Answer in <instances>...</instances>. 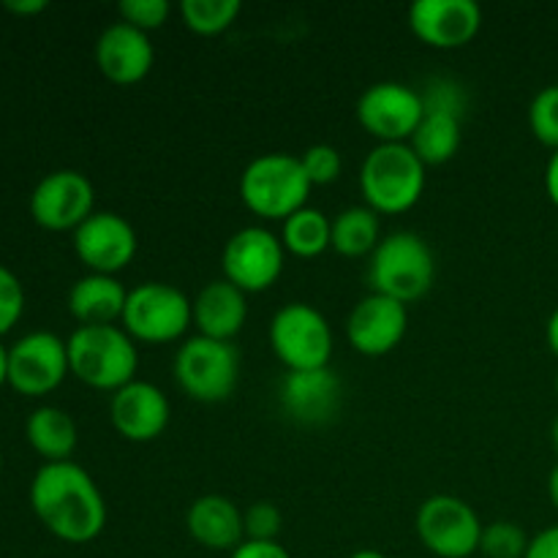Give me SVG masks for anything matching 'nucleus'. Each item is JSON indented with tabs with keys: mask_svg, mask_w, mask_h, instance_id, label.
Masks as SVG:
<instances>
[{
	"mask_svg": "<svg viewBox=\"0 0 558 558\" xmlns=\"http://www.w3.org/2000/svg\"><path fill=\"white\" fill-rule=\"evenodd\" d=\"M245 539L256 543H278V534L283 529V515L272 501H256L243 512Z\"/></svg>",
	"mask_w": 558,
	"mask_h": 558,
	"instance_id": "32",
	"label": "nucleus"
},
{
	"mask_svg": "<svg viewBox=\"0 0 558 558\" xmlns=\"http://www.w3.org/2000/svg\"><path fill=\"white\" fill-rule=\"evenodd\" d=\"M185 529H189L191 539L207 550L232 554L245 539L243 510L221 494H205L191 501L189 512H185Z\"/></svg>",
	"mask_w": 558,
	"mask_h": 558,
	"instance_id": "20",
	"label": "nucleus"
},
{
	"mask_svg": "<svg viewBox=\"0 0 558 558\" xmlns=\"http://www.w3.org/2000/svg\"><path fill=\"white\" fill-rule=\"evenodd\" d=\"M9 385V349L0 343V387Z\"/></svg>",
	"mask_w": 558,
	"mask_h": 558,
	"instance_id": "40",
	"label": "nucleus"
},
{
	"mask_svg": "<svg viewBox=\"0 0 558 558\" xmlns=\"http://www.w3.org/2000/svg\"><path fill=\"white\" fill-rule=\"evenodd\" d=\"M349 558H387L381 550H371V548H363V550H354Z\"/></svg>",
	"mask_w": 558,
	"mask_h": 558,
	"instance_id": "42",
	"label": "nucleus"
},
{
	"mask_svg": "<svg viewBox=\"0 0 558 558\" xmlns=\"http://www.w3.org/2000/svg\"><path fill=\"white\" fill-rule=\"evenodd\" d=\"M556 392H558V374H556Z\"/></svg>",
	"mask_w": 558,
	"mask_h": 558,
	"instance_id": "45",
	"label": "nucleus"
},
{
	"mask_svg": "<svg viewBox=\"0 0 558 558\" xmlns=\"http://www.w3.org/2000/svg\"><path fill=\"white\" fill-rule=\"evenodd\" d=\"M248 319V300L227 278L205 283L194 298V327L196 336L232 341L240 336Z\"/></svg>",
	"mask_w": 558,
	"mask_h": 558,
	"instance_id": "21",
	"label": "nucleus"
},
{
	"mask_svg": "<svg viewBox=\"0 0 558 558\" xmlns=\"http://www.w3.org/2000/svg\"><path fill=\"white\" fill-rule=\"evenodd\" d=\"M281 243L287 254L300 259H316L332 248V221L316 207H303L281 221Z\"/></svg>",
	"mask_w": 558,
	"mask_h": 558,
	"instance_id": "25",
	"label": "nucleus"
},
{
	"mask_svg": "<svg viewBox=\"0 0 558 558\" xmlns=\"http://www.w3.org/2000/svg\"><path fill=\"white\" fill-rule=\"evenodd\" d=\"M436 281V259L430 245L414 232H392L381 238L368 262L371 292L403 305L425 298Z\"/></svg>",
	"mask_w": 558,
	"mask_h": 558,
	"instance_id": "5",
	"label": "nucleus"
},
{
	"mask_svg": "<svg viewBox=\"0 0 558 558\" xmlns=\"http://www.w3.org/2000/svg\"><path fill=\"white\" fill-rule=\"evenodd\" d=\"M300 161H303V169L305 174H308L311 185H330L341 178V169H343L341 153H338V147L325 145V142L311 145L308 150L300 156Z\"/></svg>",
	"mask_w": 558,
	"mask_h": 558,
	"instance_id": "31",
	"label": "nucleus"
},
{
	"mask_svg": "<svg viewBox=\"0 0 558 558\" xmlns=\"http://www.w3.org/2000/svg\"><path fill=\"white\" fill-rule=\"evenodd\" d=\"M423 120V98L420 90L403 82H376L357 98V123L365 134L379 140V145L390 142H409Z\"/></svg>",
	"mask_w": 558,
	"mask_h": 558,
	"instance_id": "13",
	"label": "nucleus"
},
{
	"mask_svg": "<svg viewBox=\"0 0 558 558\" xmlns=\"http://www.w3.org/2000/svg\"><path fill=\"white\" fill-rule=\"evenodd\" d=\"M25 311V289H22L20 278L0 265V338L16 327Z\"/></svg>",
	"mask_w": 558,
	"mask_h": 558,
	"instance_id": "33",
	"label": "nucleus"
},
{
	"mask_svg": "<svg viewBox=\"0 0 558 558\" xmlns=\"http://www.w3.org/2000/svg\"><path fill=\"white\" fill-rule=\"evenodd\" d=\"M381 243L379 216L371 207H347L332 218V251L349 259L371 256Z\"/></svg>",
	"mask_w": 558,
	"mask_h": 558,
	"instance_id": "26",
	"label": "nucleus"
},
{
	"mask_svg": "<svg viewBox=\"0 0 558 558\" xmlns=\"http://www.w3.org/2000/svg\"><path fill=\"white\" fill-rule=\"evenodd\" d=\"M125 300H129V289L118 281V276L87 272L71 287L69 311L80 322V327L120 325Z\"/></svg>",
	"mask_w": 558,
	"mask_h": 558,
	"instance_id": "22",
	"label": "nucleus"
},
{
	"mask_svg": "<svg viewBox=\"0 0 558 558\" xmlns=\"http://www.w3.org/2000/svg\"><path fill=\"white\" fill-rule=\"evenodd\" d=\"M409 305L385 294H365L347 319V338L352 349L365 357H385L407 338Z\"/></svg>",
	"mask_w": 558,
	"mask_h": 558,
	"instance_id": "15",
	"label": "nucleus"
},
{
	"mask_svg": "<svg viewBox=\"0 0 558 558\" xmlns=\"http://www.w3.org/2000/svg\"><path fill=\"white\" fill-rule=\"evenodd\" d=\"M526 558H558V523L543 529L529 539Z\"/></svg>",
	"mask_w": 558,
	"mask_h": 558,
	"instance_id": "36",
	"label": "nucleus"
},
{
	"mask_svg": "<svg viewBox=\"0 0 558 558\" xmlns=\"http://www.w3.org/2000/svg\"><path fill=\"white\" fill-rule=\"evenodd\" d=\"M229 558H292L281 543H256V539H243Z\"/></svg>",
	"mask_w": 558,
	"mask_h": 558,
	"instance_id": "35",
	"label": "nucleus"
},
{
	"mask_svg": "<svg viewBox=\"0 0 558 558\" xmlns=\"http://www.w3.org/2000/svg\"><path fill=\"white\" fill-rule=\"evenodd\" d=\"M529 129L534 140L558 150V85H548L529 104Z\"/></svg>",
	"mask_w": 558,
	"mask_h": 558,
	"instance_id": "29",
	"label": "nucleus"
},
{
	"mask_svg": "<svg viewBox=\"0 0 558 558\" xmlns=\"http://www.w3.org/2000/svg\"><path fill=\"white\" fill-rule=\"evenodd\" d=\"M27 207L33 221L47 232H76L96 213V191L76 169H58L38 180Z\"/></svg>",
	"mask_w": 558,
	"mask_h": 558,
	"instance_id": "12",
	"label": "nucleus"
},
{
	"mask_svg": "<svg viewBox=\"0 0 558 558\" xmlns=\"http://www.w3.org/2000/svg\"><path fill=\"white\" fill-rule=\"evenodd\" d=\"M33 515L52 537L69 545H87L107 526V501L90 472L74 461L44 463L31 480Z\"/></svg>",
	"mask_w": 558,
	"mask_h": 558,
	"instance_id": "1",
	"label": "nucleus"
},
{
	"mask_svg": "<svg viewBox=\"0 0 558 558\" xmlns=\"http://www.w3.org/2000/svg\"><path fill=\"white\" fill-rule=\"evenodd\" d=\"M118 11L120 22L150 36L153 31L167 25L169 14H172V5L167 0H120Z\"/></svg>",
	"mask_w": 558,
	"mask_h": 558,
	"instance_id": "30",
	"label": "nucleus"
},
{
	"mask_svg": "<svg viewBox=\"0 0 558 558\" xmlns=\"http://www.w3.org/2000/svg\"><path fill=\"white\" fill-rule=\"evenodd\" d=\"M548 496H550V505H554L556 512H558V463H556L554 472H550V477H548Z\"/></svg>",
	"mask_w": 558,
	"mask_h": 558,
	"instance_id": "41",
	"label": "nucleus"
},
{
	"mask_svg": "<svg viewBox=\"0 0 558 558\" xmlns=\"http://www.w3.org/2000/svg\"><path fill=\"white\" fill-rule=\"evenodd\" d=\"M240 379V354L232 341L194 336L174 354V381L199 403H221Z\"/></svg>",
	"mask_w": 558,
	"mask_h": 558,
	"instance_id": "7",
	"label": "nucleus"
},
{
	"mask_svg": "<svg viewBox=\"0 0 558 558\" xmlns=\"http://www.w3.org/2000/svg\"><path fill=\"white\" fill-rule=\"evenodd\" d=\"M529 534L512 521H496L483 529L480 554L485 558H526Z\"/></svg>",
	"mask_w": 558,
	"mask_h": 558,
	"instance_id": "28",
	"label": "nucleus"
},
{
	"mask_svg": "<svg viewBox=\"0 0 558 558\" xmlns=\"http://www.w3.org/2000/svg\"><path fill=\"white\" fill-rule=\"evenodd\" d=\"M545 338H548V347H550V352H554L556 357H558V305H556V311H554V314H550V319H548V327H545Z\"/></svg>",
	"mask_w": 558,
	"mask_h": 558,
	"instance_id": "39",
	"label": "nucleus"
},
{
	"mask_svg": "<svg viewBox=\"0 0 558 558\" xmlns=\"http://www.w3.org/2000/svg\"><path fill=\"white\" fill-rule=\"evenodd\" d=\"M278 401L294 423L325 425L341 409L343 387L330 365L314 371H287L278 387Z\"/></svg>",
	"mask_w": 558,
	"mask_h": 558,
	"instance_id": "18",
	"label": "nucleus"
},
{
	"mask_svg": "<svg viewBox=\"0 0 558 558\" xmlns=\"http://www.w3.org/2000/svg\"><path fill=\"white\" fill-rule=\"evenodd\" d=\"M545 191H548L550 202L558 207V150L550 153L548 167H545Z\"/></svg>",
	"mask_w": 558,
	"mask_h": 558,
	"instance_id": "38",
	"label": "nucleus"
},
{
	"mask_svg": "<svg viewBox=\"0 0 558 558\" xmlns=\"http://www.w3.org/2000/svg\"><path fill=\"white\" fill-rule=\"evenodd\" d=\"M311 189L303 161L292 153H265L240 174V199L267 221H287L292 213L308 207Z\"/></svg>",
	"mask_w": 558,
	"mask_h": 558,
	"instance_id": "4",
	"label": "nucleus"
},
{
	"mask_svg": "<svg viewBox=\"0 0 558 558\" xmlns=\"http://www.w3.org/2000/svg\"><path fill=\"white\" fill-rule=\"evenodd\" d=\"M156 63V49L147 33L114 22L104 27L96 41V65L112 85L131 87L145 80Z\"/></svg>",
	"mask_w": 558,
	"mask_h": 558,
	"instance_id": "19",
	"label": "nucleus"
},
{
	"mask_svg": "<svg viewBox=\"0 0 558 558\" xmlns=\"http://www.w3.org/2000/svg\"><path fill=\"white\" fill-rule=\"evenodd\" d=\"M417 537L425 550L439 558H469L480 550L483 521L469 501L452 494H436L420 505Z\"/></svg>",
	"mask_w": 558,
	"mask_h": 558,
	"instance_id": "9",
	"label": "nucleus"
},
{
	"mask_svg": "<svg viewBox=\"0 0 558 558\" xmlns=\"http://www.w3.org/2000/svg\"><path fill=\"white\" fill-rule=\"evenodd\" d=\"M461 118L463 114L445 112V109H423V120L409 145L425 167H441L456 158L461 147Z\"/></svg>",
	"mask_w": 558,
	"mask_h": 558,
	"instance_id": "24",
	"label": "nucleus"
},
{
	"mask_svg": "<svg viewBox=\"0 0 558 558\" xmlns=\"http://www.w3.org/2000/svg\"><path fill=\"white\" fill-rule=\"evenodd\" d=\"M0 9H3V5H0Z\"/></svg>",
	"mask_w": 558,
	"mask_h": 558,
	"instance_id": "46",
	"label": "nucleus"
},
{
	"mask_svg": "<svg viewBox=\"0 0 558 558\" xmlns=\"http://www.w3.org/2000/svg\"><path fill=\"white\" fill-rule=\"evenodd\" d=\"M287 265V248L281 238L265 227H243L227 240L221 254V270L240 292H267L281 278Z\"/></svg>",
	"mask_w": 558,
	"mask_h": 558,
	"instance_id": "10",
	"label": "nucleus"
},
{
	"mask_svg": "<svg viewBox=\"0 0 558 558\" xmlns=\"http://www.w3.org/2000/svg\"><path fill=\"white\" fill-rule=\"evenodd\" d=\"M409 27L434 49H461L483 27V9L474 0H417L409 9Z\"/></svg>",
	"mask_w": 558,
	"mask_h": 558,
	"instance_id": "16",
	"label": "nucleus"
},
{
	"mask_svg": "<svg viewBox=\"0 0 558 558\" xmlns=\"http://www.w3.org/2000/svg\"><path fill=\"white\" fill-rule=\"evenodd\" d=\"M3 9L9 11V14H16V16H33V14H41V11H47V0H9Z\"/></svg>",
	"mask_w": 558,
	"mask_h": 558,
	"instance_id": "37",
	"label": "nucleus"
},
{
	"mask_svg": "<svg viewBox=\"0 0 558 558\" xmlns=\"http://www.w3.org/2000/svg\"><path fill=\"white\" fill-rule=\"evenodd\" d=\"M330 322L308 303H287L270 319V349L287 371L327 368L332 357Z\"/></svg>",
	"mask_w": 558,
	"mask_h": 558,
	"instance_id": "8",
	"label": "nucleus"
},
{
	"mask_svg": "<svg viewBox=\"0 0 558 558\" xmlns=\"http://www.w3.org/2000/svg\"><path fill=\"white\" fill-rule=\"evenodd\" d=\"M0 477H3V456H0Z\"/></svg>",
	"mask_w": 558,
	"mask_h": 558,
	"instance_id": "44",
	"label": "nucleus"
},
{
	"mask_svg": "<svg viewBox=\"0 0 558 558\" xmlns=\"http://www.w3.org/2000/svg\"><path fill=\"white\" fill-rule=\"evenodd\" d=\"M69 374V347L54 332H27L14 347H9V387L20 396H49Z\"/></svg>",
	"mask_w": 558,
	"mask_h": 558,
	"instance_id": "11",
	"label": "nucleus"
},
{
	"mask_svg": "<svg viewBox=\"0 0 558 558\" xmlns=\"http://www.w3.org/2000/svg\"><path fill=\"white\" fill-rule=\"evenodd\" d=\"M65 347L71 374L93 390L118 392L136 379L140 352L134 338L120 325L76 327Z\"/></svg>",
	"mask_w": 558,
	"mask_h": 558,
	"instance_id": "2",
	"label": "nucleus"
},
{
	"mask_svg": "<svg viewBox=\"0 0 558 558\" xmlns=\"http://www.w3.org/2000/svg\"><path fill=\"white\" fill-rule=\"evenodd\" d=\"M140 240L129 218L118 213H93L74 232V254L82 265L98 276H118L134 262Z\"/></svg>",
	"mask_w": 558,
	"mask_h": 558,
	"instance_id": "14",
	"label": "nucleus"
},
{
	"mask_svg": "<svg viewBox=\"0 0 558 558\" xmlns=\"http://www.w3.org/2000/svg\"><path fill=\"white\" fill-rule=\"evenodd\" d=\"M420 98H423V109H445V112L458 114L466 109V90L456 80H430Z\"/></svg>",
	"mask_w": 558,
	"mask_h": 558,
	"instance_id": "34",
	"label": "nucleus"
},
{
	"mask_svg": "<svg viewBox=\"0 0 558 558\" xmlns=\"http://www.w3.org/2000/svg\"><path fill=\"white\" fill-rule=\"evenodd\" d=\"M243 5L238 0H183L180 16L196 36H218L238 22Z\"/></svg>",
	"mask_w": 558,
	"mask_h": 558,
	"instance_id": "27",
	"label": "nucleus"
},
{
	"mask_svg": "<svg viewBox=\"0 0 558 558\" xmlns=\"http://www.w3.org/2000/svg\"><path fill=\"white\" fill-rule=\"evenodd\" d=\"M169 417H172V409H169L167 392L150 381L134 379L112 392V401H109L112 428L134 445L158 439L167 430Z\"/></svg>",
	"mask_w": 558,
	"mask_h": 558,
	"instance_id": "17",
	"label": "nucleus"
},
{
	"mask_svg": "<svg viewBox=\"0 0 558 558\" xmlns=\"http://www.w3.org/2000/svg\"><path fill=\"white\" fill-rule=\"evenodd\" d=\"M194 325V300L163 281H145L129 289L120 327L134 341L172 343Z\"/></svg>",
	"mask_w": 558,
	"mask_h": 558,
	"instance_id": "6",
	"label": "nucleus"
},
{
	"mask_svg": "<svg viewBox=\"0 0 558 558\" xmlns=\"http://www.w3.org/2000/svg\"><path fill=\"white\" fill-rule=\"evenodd\" d=\"M550 441H554V450L558 452V414L554 417V425H550Z\"/></svg>",
	"mask_w": 558,
	"mask_h": 558,
	"instance_id": "43",
	"label": "nucleus"
},
{
	"mask_svg": "<svg viewBox=\"0 0 558 558\" xmlns=\"http://www.w3.org/2000/svg\"><path fill=\"white\" fill-rule=\"evenodd\" d=\"M25 439L33 452L44 458V463H63L74 456L80 434L69 412L58 407H38L27 417Z\"/></svg>",
	"mask_w": 558,
	"mask_h": 558,
	"instance_id": "23",
	"label": "nucleus"
},
{
	"mask_svg": "<svg viewBox=\"0 0 558 558\" xmlns=\"http://www.w3.org/2000/svg\"><path fill=\"white\" fill-rule=\"evenodd\" d=\"M425 163L409 142L376 145L360 167V194L376 216L412 210L425 191Z\"/></svg>",
	"mask_w": 558,
	"mask_h": 558,
	"instance_id": "3",
	"label": "nucleus"
}]
</instances>
